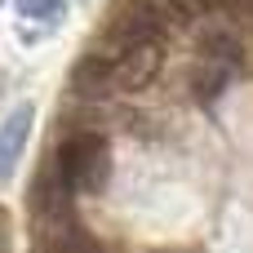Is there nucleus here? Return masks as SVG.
Returning <instances> with one entry per match:
<instances>
[{
	"instance_id": "f257e3e1",
	"label": "nucleus",
	"mask_w": 253,
	"mask_h": 253,
	"mask_svg": "<svg viewBox=\"0 0 253 253\" xmlns=\"http://www.w3.org/2000/svg\"><path fill=\"white\" fill-rule=\"evenodd\" d=\"M58 169L67 173V182L76 187V196H93L107 187L111 178V147L102 133H71L58 151H53Z\"/></svg>"
},
{
	"instance_id": "f03ea898",
	"label": "nucleus",
	"mask_w": 253,
	"mask_h": 253,
	"mask_svg": "<svg viewBox=\"0 0 253 253\" xmlns=\"http://www.w3.org/2000/svg\"><path fill=\"white\" fill-rule=\"evenodd\" d=\"M160 67H165V40H142V44H133L116 58V89L138 93L160 76Z\"/></svg>"
},
{
	"instance_id": "1a4fd4ad",
	"label": "nucleus",
	"mask_w": 253,
	"mask_h": 253,
	"mask_svg": "<svg viewBox=\"0 0 253 253\" xmlns=\"http://www.w3.org/2000/svg\"><path fill=\"white\" fill-rule=\"evenodd\" d=\"M0 253H9V213L0 209Z\"/></svg>"
},
{
	"instance_id": "0eeeda50",
	"label": "nucleus",
	"mask_w": 253,
	"mask_h": 253,
	"mask_svg": "<svg viewBox=\"0 0 253 253\" xmlns=\"http://www.w3.org/2000/svg\"><path fill=\"white\" fill-rule=\"evenodd\" d=\"M18 13L36 22H58L67 13V0H18Z\"/></svg>"
},
{
	"instance_id": "7ed1b4c3",
	"label": "nucleus",
	"mask_w": 253,
	"mask_h": 253,
	"mask_svg": "<svg viewBox=\"0 0 253 253\" xmlns=\"http://www.w3.org/2000/svg\"><path fill=\"white\" fill-rule=\"evenodd\" d=\"M31 120H36V107L22 102L9 111V120L0 125V182L13 178L18 160H22V147H27V133H31Z\"/></svg>"
},
{
	"instance_id": "39448f33",
	"label": "nucleus",
	"mask_w": 253,
	"mask_h": 253,
	"mask_svg": "<svg viewBox=\"0 0 253 253\" xmlns=\"http://www.w3.org/2000/svg\"><path fill=\"white\" fill-rule=\"evenodd\" d=\"M231 71L236 67H227V62H213V58H200V67L191 71V93L200 98V102H213L227 84H231Z\"/></svg>"
},
{
	"instance_id": "20e7f679",
	"label": "nucleus",
	"mask_w": 253,
	"mask_h": 253,
	"mask_svg": "<svg viewBox=\"0 0 253 253\" xmlns=\"http://www.w3.org/2000/svg\"><path fill=\"white\" fill-rule=\"evenodd\" d=\"M71 89L76 93H84V98H98V93H107V89H116V58L107 53V49H89L80 62H76V71H71Z\"/></svg>"
},
{
	"instance_id": "9d476101",
	"label": "nucleus",
	"mask_w": 253,
	"mask_h": 253,
	"mask_svg": "<svg viewBox=\"0 0 253 253\" xmlns=\"http://www.w3.org/2000/svg\"><path fill=\"white\" fill-rule=\"evenodd\" d=\"M213 4H231V0H213Z\"/></svg>"
},
{
	"instance_id": "423d86ee",
	"label": "nucleus",
	"mask_w": 253,
	"mask_h": 253,
	"mask_svg": "<svg viewBox=\"0 0 253 253\" xmlns=\"http://www.w3.org/2000/svg\"><path fill=\"white\" fill-rule=\"evenodd\" d=\"M200 58H213V62L240 67V40H231L227 31H205V36H200Z\"/></svg>"
},
{
	"instance_id": "6e6552de",
	"label": "nucleus",
	"mask_w": 253,
	"mask_h": 253,
	"mask_svg": "<svg viewBox=\"0 0 253 253\" xmlns=\"http://www.w3.org/2000/svg\"><path fill=\"white\" fill-rule=\"evenodd\" d=\"M209 4H213V0H165V9H169L178 22H196Z\"/></svg>"
}]
</instances>
